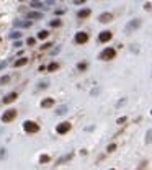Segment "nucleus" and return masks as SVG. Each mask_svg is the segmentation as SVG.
I'll return each mask as SVG.
<instances>
[{
	"label": "nucleus",
	"mask_w": 152,
	"mask_h": 170,
	"mask_svg": "<svg viewBox=\"0 0 152 170\" xmlns=\"http://www.w3.org/2000/svg\"><path fill=\"white\" fill-rule=\"evenodd\" d=\"M13 100H16V93H15V92L8 93V95L3 98V103H10V102H13Z\"/></svg>",
	"instance_id": "1a4fd4ad"
},
{
	"label": "nucleus",
	"mask_w": 152,
	"mask_h": 170,
	"mask_svg": "<svg viewBox=\"0 0 152 170\" xmlns=\"http://www.w3.org/2000/svg\"><path fill=\"white\" fill-rule=\"evenodd\" d=\"M10 75H3V77H0V85H5V84H8L10 82Z\"/></svg>",
	"instance_id": "ddd939ff"
},
{
	"label": "nucleus",
	"mask_w": 152,
	"mask_h": 170,
	"mask_svg": "<svg viewBox=\"0 0 152 170\" xmlns=\"http://www.w3.org/2000/svg\"><path fill=\"white\" fill-rule=\"evenodd\" d=\"M88 15H90V10H88V8H85V10H80V12L77 13V16H79V18H87Z\"/></svg>",
	"instance_id": "9d476101"
},
{
	"label": "nucleus",
	"mask_w": 152,
	"mask_h": 170,
	"mask_svg": "<svg viewBox=\"0 0 152 170\" xmlns=\"http://www.w3.org/2000/svg\"><path fill=\"white\" fill-rule=\"evenodd\" d=\"M69 129H70V124H69V123H61L59 126H57V133H59V134L67 133Z\"/></svg>",
	"instance_id": "423d86ee"
},
{
	"label": "nucleus",
	"mask_w": 152,
	"mask_h": 170,
	"mask_svg": "<svg viewBox=\"0 0 152 170\" xmlns=\"http://www.w3.org/2000/svg\"><path fill=\"white\" fill-rule=\"evenodd\" d=\"M115 54H116V51L113 49V47H108V49H105L102 54H100V57H102L103 61H110V59L115 57Z\"/></svg>",
	"instance_id": "f03ea898"
},
{
	"label": "nucleus",
	"mask_w": 152,
	"mask_h": 170,
	"mask_svg": "<svg viewBox=\"0 0 152 170\" xmlns=\"http://www.w3.org/2000/svg\"><path fill=\"white\" fill-rule=\"evenodd\" d=\"M98 39L102 41V43H106V41L111 39V33H110V31H103V33L98 36Z\"/></svg>",
	"instance_id": "0eeeda50"
},
{
	"label": "nucleus",
	"mask_w": 152,
	"mask_h": 170,
	"mask_svg": "<svg viewBox=\"0 0 152 170\" xmlns=\"http://www.w3.org/2000/svg\"><path fill=\"white\" fill-rule=\"evenodd\" d=\"M49 160V157H47V155H43V157H41V162H47Z\"/></svg>",
	"instance_id": "aec40b11"
},
{
	"label": "nucleus",
	"mask_w": 152,
	"mask_h": 170,
	"mask_svg": "<svg viewBox=\"0 0 152 170\" xmlns=\"http://www.w3.org/2000/svg\"><path fill=\"white\" fill-rule=\"evenodd\" d=\"M23 64H26V59H25V57L20 59V61H16V62H15V67H20V65H23Z\"/></svg>",
	"instance_id": "2eb2a0df"
},
{
	"label": "nucleus",
	"mask_w": 152,
	"mask_h": 170,
	"mask_svg": "<svg viewBox=\"0 0 152 170\" xmlns=\"http://www.w3.org/2000/svg\"><path fill=\"white\" fill-rule=\"evenodd\" d=\"M147 136H149V137H147V141L150 142V141H152V131H149V134H147Z\"/></svg>",
	"instance_id": "412c9836"
},
{
	"label": "nucleus",
	"mask_w": 152,
	"mask_h": 170,
	"mask_svg": "<svg viewBox=\"0 0 152 170\" xmlns=\"http://www.w3.org/2000/svg\"><path fill=\"white\" fill-rule=\"evenodd\" d=\"M111 170H115V168H111Z\"/></svg>",
	"instance_id": "4be33fe9"
},
{
	"label": "nucleus",
	"mask_w": 152,
	"mask_h": 170,
	"mask_svg": "<svg viewBox=\"0 0 152 170\" xmlns=\"http://www.w3.org/2000/svg\"><path fill=\"white\" fill-rule=\"evenodd\" d=\"M20 36H21V34H20L18 31H15V33H12V34H10V38H13V39H16V38H20Z\"/></svg>",
	"instance_id": "f3484780"
},
{
	"label": "nucleus",
	"mask_w": 152,
	"mask_h": 170,
	"mask_svg": "<svg viewBox=\"0 0 152 170\" xmlns=\"http://www.w3.org/2000/svg\"><path fill=\"white\" fill-rule=\"evenodd\" d=\"M87 41H88V34L87 33L80 31V33L75 34V43H77V44H84V43H87Z\"/></svg>",
	"instance_id": "20e7f679"
},
{
	"label": "nucleus",
	"mask_w": 152,
	"mask_h": 170,
	"mask_svg": "<svg viewBox=\"0 0 152 170\" xmlns=\"http://www.w3.org/2000/svg\"><path fill=\"white\" fill-rule=\"evenodd\" d=\"M139 26H141V20H133V21H131L129 25L126 26V31H128V33H131V31H133V30L139 28Z\"/></svg>",
	"instance_id": "39448f33"
},
{
	"label": "nucleus",
	"mask_w": 152,
	"mask_h": 170,
	"mask_svg": "<svg viewBox=\"0 0 152 170\" xmlns=\"http://www.w3.org/2000/svg\"><path fill=\"white\" fill-rule=\"evenodd\" d=\"M34 43H36V39H34V38H30V39H28V44H30V46H33Z\"/></svg>",
	"instance_id": "6ab92c4d"
},
{
	"label": "nucleus",
	"mask_w": 152,
	"mask_h": 170,
	"mask_svg": "<svg viewBox=\"0 0 152 170\" xmlns=\"http://www.w3.org/2000/svg\"><path fill=\"white\" fill-rule=\"evenodd\" d=\"M47 34H49L47 31H41V33L38 34V38H39V39H46V38H47Z\"/></svg>",
	"instance_id": "4468645a"
},
{
	"label": "nucleus",
	"mask_w": 152,
	"mask_h": 170,
	"mask_svg": "<svg viewBox=\"0 0 152 170\" xmlns=\"http://www.w3.org/2000/svg\"><path fill=\"white\" fill-rule=\"evenodd\" d=\"M53 98H46V100H43V103H41V106H43V108H47V106H51L53 105Z\"/></svg>",
	"instance_id": "f8f14e48"
},
{
	"label": "nucleus",
	"mask_w": 152,
	"mask_h": 170,
	"mask_svg": "<svg viewBox=\"0 0 152 170\" xmlns=\"http://www.w3.org/2000/svg\"><path fill=\"white\" fill-rule=\"evenodd\" d=\"M15 116H16V111H15V110H8V111L3 113L2 121H3V123H10V121L15 119Z\"/></svg>",
	"instance_id": "7ed1b4c3"
},
{
	"label": "nucleus",
	"mask_w": 152,
	"mask_h": 170,
	"mask_svg": "<svg viewBox=\"0 0 152 170\" xmlns=\"http://www.w3.org/2000/svg\"><path fill=\"white\" fill-rule=\"evenodd\" d=\"M111 18H113L111 13H102V15H100V21H102V23H108V21H111Z\"/></svg>",
	"instance_id": "6e6552de"
},
{
	"label": "nucleus",
	"mask_w": 152,
	"mask_h": 170,
	"mask_svg": "<svg viewBox=\"0 0 152 170\" xmlns=\"http://www.w3.org/2000/svg\"><path fill=\"white\" fill-rule=\"evenodd\" d=\"M26 16H28V18H38V20H39V18H43V13H39V12H31V13H28Z\"/></svg>",
	"instance_id": "9b49d317"
},
{
	"label": "nucleus",
	"mask_w": 152,
	"mask_h": 170,
	"mask_svg": "<svg viewBox=\"0 0 152 170\" xmlns=\"http://www.w3.org/2000/svg\"><path fill=\"white\" fill-rule=\"evenodd\" d=\"M57 67H59L57 64H49V67H47V69H49V70H56Z\"/></svg>",
	"instance_id": "a211bd4d"
},
{
	"label": "nucleus",
	"mask_w": 152,
	"mask_h": 170,
	"mask_svg": "<svg viewBox=\"0 0 152 170\" xmlns=\"http://www.w3.org/2000/svg\"><path fill=\"white\" fill-rule=\"evenodd\" d=\"M23 128H25L26 133H38V129H39V126H38L36 123H33V121H25V123H23Z\"/></svg>",
	"instance_id": "f257e3e1"
},
{
	"label": "nucleus",
	"mask_w": 152,
	"mask_h": 170,
	"mask_svg": "<svg viewBox=\"0 0 152 170\" xmlns=\"http://www.w3.org/2000/svg\"><path fill=\"white\" fill-rule=\"evenodd\" d=\"M51 26H54V28H56V26H61V20H54V21H51Z\"/></svg>",
	"instance_id": "dca6fc26"
}]
</instances>
